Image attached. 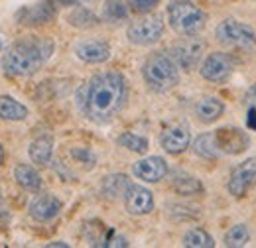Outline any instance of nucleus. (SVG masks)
I'll return each instance as SVG.
<instances>
[{
    "mask_svg": "<svg viewBox=\"0 0 256 248\" xmlns=\"http://www.w3.org/2000/svg\"><path fill=\"white\" fill-rule=\"evenodd\" d=\"M62 201L52 195V193H44V195H38L30 203V217L38 222H48L52 218H56L62 211Z\"/></svg>",
    "mask_w": 256,
    "mask_h": 248,
    "instance_id": "nucleus-16",
    "label": "nucleus"
},
{
    "mask_svg": "<svg viewBox=\"0 0 256 248\" xmlns=\"http://www.w3.org/2000/svg\"><path fill=\"white\" fill-rule=\"evenodd\" d=\"M56 44L44 36H24L2 56V71L10 77H30L52 58Z\"/></svg>",
    "mask_w": 256,
    "mask_h": 248,
    "instance_id": "nucleus-2",
    "label": "nucleus"
},
{
    "mask_svg": "<svg viewBox=\"0 0 256 248\" xmlns=\"http://www.w3.org/2000/svg\"><path fill=\"white\" fill-rule=\"evenodd\" d=\"M0 50H2V42H0Z\"/></svg>",
    "mask_w": 256,
    "mask_h": 248,
    "instance_id": "nucleus-36",
    "label": "nucleus"
},
{
    "mask_svg": "<svg viewBox=\"0 0 256 248\" xmlns=\"http://www.w3.org/2000/svg\"><path fill=\"white\" fill-rule=\"evenodd\" d=\"M56 16H58L56 2H54V0H44V2H40V4L20 8V10L16 12V22H18L20 26L38 28V26L50 24Z\"/></svg>",
    "mask_w": 256,
    "mask_h": 248,
    "instance_id": "nucleus-9",
    "label": "nucleus"
},
{
    "mask_svg": "<svg viewBox=\"0 0 256 248\" xmlns=\"http://www.w3.org/2000/svg\"><path fill=\"white\" fill-rule=\"evenodd\" d=\"M232 69H234V65H232V60L223 54V52H213V54H209L203 63H201V77L205 79V81H211V83H224V81H228L230 79V75H232Z\"/></svg>",
    "mask_w": 256,
    "mask_h": 248,
    "instance_id": "nucleus-10",
    "label": "nucleus"
},
{
    "mask_svg": "<svg viewBox=\"0 0 256 248\" xmlns=\"http://www.w3.org/2000/svg\"><path fill=\"white\" fill-rule=\"evenodd\" d=\"M71 158L77 160L79 164H87L89 168H93V164H95V154L89 148H73L71 150Z\"/></svg>",
    "mask_w": 256,
    "mask_h": 248,
    "instance_id": "nucleus-30",
    "label": "nucleus"
},
{
    "mask_svg": "<svg viewBox=\"0 0 256 248\" xmlns=\"http://www.w3.org/2000/svg\"><path fill=\"white\" fill-rule=\"evenodd\" d=\"M28 108L14 96H0V118L10 122H22L28 118Z\"/></svg>",
    "mask_w": 256,
    "mask_h": 248,
    "instance_id": "nucleus-18",
    "label": "nucleus"
},
{
    "mask_svg": "<svg viewBox=\"0 0 256 248\" xmlns=\"http://www.w3.org/2000/svg\"><path fill=\"white\" fill-rule=\"evenodd\" d=\"M128 186H130V182L124 174H112L102 180V193L108 199H118V197H124Z\"/></svg>",
    "mask_w": 256,
    "mask_h": 248,
    "instance_id": "nucleus-23",
    "label": "nucleus"
},
{
    "mask_svg": "<svg viewBox=\"0 0 256 248\" xmlns=\"http://www.w3.org/2000/svg\"><path fill=\"white\" fill-rule=\"evenodd\" d=\"M184 246L186 248H213L215 240L209 232H205L203 228H190L184 234Z\"/></svg>",
    "mask_w": 256,
    "mask_h": 248,
    "instance_id": "nucleus-27",
    "label": "nucleus"
},
{
    "mask_svg": "<svg viewBox=\"0 0 256 248\" xmlns=\"http://www.w3.org/2000/svg\"><path fill=\"white\" fill-rule=\"evenodd\" d=\"M193 152L199 158H205V160H215L219 154H223L219 150L215 132H203L201 136H197V140L193 142Z\"/></svg>",
    "mask_w": 256,
    "mask_h": 248,
    "instance_id": "nucleus-21",
    "label": "nucleus"
},
{
    "mask_svg": "<svg viewBox=\"0 0 256 248\" xmlns=\"http://www.w3.org/2000/svg\"><path fill=\"white\" fill-rule=\"evenodd\" d=\"M215 138H217L219 150L228 156L242 154L250 146L248 134L242 128H236V126H223V128L215 130Z\"/></svg>",
    "mask_w": 256,
    "mask_h": 248,
    "instance_id": "nucleus-11",
    "label": "nucleus"
},
{
    "mask_svg": "<svg viewBox=\"0 0 256 248\" xmlns=\"http://www.w3.org/2000/svg\"><path fill=\"white\" fill-rule=\"evenodd\" d=\"M146 85L156 93H168L180 83V65L166 54H152L142 67Z\"/></svg>",
    "mask_w": 256,
    "mask_h": 248,
    "instance_id": "nucleus-3",
    "label": "nucleus"
},
{
    "mask_svg": "<svg viewBox=\"0 0 256 248\" xmlns=\"http://www.w3.org/2000/svg\"><path fill=\"white\" fill-rule=\"evenodd\" d=\"M215 34H217V40L226 48L242 50V52H256V32L242 22H236L232 18L223 20L217 26Z\"/></svg>",
    "mask_w": 256,
    "mask_h": 248,
    "instance_id": "nucleus-5",
    "label": "nucleus"
},
{
    "mask_svg": "<svg viewBox=\"0 0 256 248\" xmlns=\"http://www.w3.org/2000/svg\"><path fill=\"white\" fill-rule=\"evenodd\" d=\"M193 112H195V116H197L203 124H211L223 116L224 104L221 98L207 94V96H201V98L195 100Z\"/></svg>",
    "mask_w": 256,
    "mask_h": 248,
    "instance_id": "nucleus-17",
    "label": "nucleus"
},
{
    "mask_svg": "<svg viewBox=\"0 0 256 248\" xmlns=\"http://www.w3.org/2000/svg\"><path fill=\"white\" fill-rule=\"evenodd\" d=\"M192 144V134L186 126H168L164 128V132L160 134V146L172 156H178L182 152H186Z\"/></svg>",
    "mask_w": 256,
    "mask_h": 248,
    "instance_id": "nucleus-14",
    "label": "nucleus"
},
{
    "mask_svg": "<svg viewBox=\"0 0 256 248\" xmlns=\"http://www.w3.org/2000/svg\"><path fill=\"white\" fill-rule=\"evenodd\" d=\"M48 246L52 248V246H64V248H67L69 244H65V242H52V244H48Z\"/></svg>",
    "mask_w": 256,
    "mask_h": 248,
    "instance_id": "nucleus-35",
    "label": "nucleus"
},
{
    "mask_svg": "<svg viewBox=\"0 0 256 248\" xmlns=\"http://www.w3.org/2000/svg\"><path fill=\"white\" fill-rule=\"evenodd\" d=\"M250 242V228L248 224L240 222V224H234L226 230L224 234V246L228 248H242Z\"/></svg>",
    "mask_w": 256,
    "mask_h": 248,
    "instance_id": "nucleus-25",
    "label": "nucleus"
},
{
    "mask_svg": "<svg viewBox=\"0 0 256 248\" xmlns=\"http://www.w3.org/2000/svg\"><path fill=\"white\" fill-rule=\"evenodd\" d=\"M75 56L85 63H104L110 58V46L104 40H81L75 46Z\"/></svg>",
    "mask_w": 256,
    "mask_h": 248,
    "instance_id": "nucleus-15",
    "label": "nucleus"
},
{
    "mask_svg": "<svg viewBox=\"0 0 256 248\" xmlns=\"http://www.w3.org/2000/svg\"><path fill=\"white\" fill-rule=\"evenodd\" d=\"M116 144L130 150V152H136V154H144L148 150V140L144 136H138V134H132V132L120 134L116 138Z\"/></svg>",
    "mask_w": 256,
    "mask_h": 248,
    "instance_id": "nucleus-28",
    "label": "nucleus"
},
{
    "mask_svg": "<svg viewBox=\"0 0 256 248\" xmlns=\"http://www.w3.org/2000/svg\"><path fill=\"white\" fill-rule=\"evenodd\" d=\"M122 199H124L126 211L134 217H142L154 211V193L148 187L130 184Z\"/></svg>",
    "mask_w": 256,
    "mask_h": 248,
    "instance_id": "nucleus-12",
    "label": "nucleus"
},
{
    "mask_svg": "<svg viewBox=\"0 0 256 248\" xmlns=\"http://www.w3.org/2000/svg\"><path fill=\"white\" fill-rule=\"evenodd\" d=\"M203 54H205V42L197 36H186L170 48V58L182 69H188V71L199 65Z\"/></svg>",
    "mask_w": 256,
    "mask_h": 248,
    "instance_id": "nucleus-7",
    "label": "nucleus"
},
{
    "mask_svg": "<svg viewBox=\"0 0 256 248\" xmlns=\"http://www.w3.org/2000/svg\"><path fill=\"white\" fill-rule=\"evenodd\" d=\"M244 104H246V106H254L256 108V83L244 93Z\"/></svg>",
    "mask_w": 256,
    "mask_h": 248,
    "instance_id": "nucleus-31",
    "label": "nucleus"
},
{
    "mask_svg": "<svg viewBox=\"0 0 256 248\" xmlns=\"http://www.w3.org/2000/svg\"><path fill=\"white\" fill-rule=\"evenodd\" d=\"M60 4L64 6H75V4H81V2H87V0H58Z\"/></svg>",
    "mask_w": 256,
    "mask_h": 248,
    "instance_id": "nucleus-33",
    "label": "nucleus"
},
{
    "mask_svg": "<svg viewBox=\"0 0 256 248\" xmlns=\"http://www.w3.org/2000/svg\"><path fill=\"white\" fill-rule=\"evenodd\" d=\"M4 158H6V152H4V148L0 146V166L4 164Z\"/></svg>",
    "mask_w": 256,
    "mask_h": 248,
    "instance_id": "nucleus-34",
    "label": "nucleus"
},
{
    "mask_svg": "<svg viewBox=\"0 0 256 248\" xmlns=\"http://www.w3.org/2000/svg\"><path fill=\"white\" fill-rule=\"evenodd\" d=\"M256 184V158H246L244 162H240L238 166L232 168L228 182H226V191L236 197L242 199L250 187Z\"/></svg>",
    "mask_w": 256,
    "mask_h": 248,
    "instance_id": "nucleus-8",
    "label": "nucleus"
},
{
    "mask_svg": "<svg viewBox=\"0 0 256 248\" xmlns=\"http://www.w3.org/2000/svg\"><path fill=\"white\" fill-rule=\"evenodd\" d=\"M246 126L256 130V108L254 106H248V116H246Z\"/></svg>",
    "mask_w": 256,
    "mask_h": 248,
    "instance_id": "nucleus-32",
    "label": "nucleus"
},
{
    "mask_svg": "<svg viewBox=\"0 0 256 248\" xmlns=\"http://www.w3.org/2000/svg\"><path fill=\"white\" fill-rule=\"evenodd\" d=\"M162 0H128V8L132 12H138V14H146L150 10H154Z\"/></svg>",
    "mask_w": 256,
    "mask_h": 248,
    "instance_id": "nucleus-29",
    "label": "nucleus"
},
{
    "mask_svg": "<svg viewBox=\"0 0 256 248\" xmlns=\"http://www.w3.org/2000/svg\"><path fill=\"white\" fill-rule=\"evenodd\" d=\"M14 180H16L18 186L22 187V189H26V191L38 193V191L42 189V178H40V174L34 170L32 166H28V164L16 166V170H14Z\"/></svg>",
    "mask_w": 256,
    "mask_h": 248,
    "instance_id": "nucleus-20",
    "label": "nucleus"
},
{
    "mask_svg": "<svg viewBox=\"0 0 256 248\" xmlns=\"http://www.w3.org/2000/svg\"><path fill=\"white\" fill-rule=\"evenodd\" d=\"M164 30H166V24L160 14H148V16L134 20L128 26L126 36L128 42L134 46H152L162 40Z\"/></svg>",
    "mask_w": 256,
    "mask_h": 248,
    "instance_id": "nucleus-6",
    "label": "nucleus"
},
{
    "mask_svg": "<svg viewBox=\"0 0 256 248\" xmlns=\"http://www.w3.org/2000/svg\"><path fill=\"white\" fill-rule=\"evenodd\" d=\"M128 18V6L122 0H106L102 4V20L108 24H118Z\"/></svg>",
    "mask_w": 256,
    "mask_h": 248,
    "instance_id": "nucleus-26",
    "label": "nucleus"
},
{
    "mask_svg": "<svg viewBox=\"0 0 256 248\" xmlns=\"http://www.w3.org/2000/svg\"><path fill=\"white\" fill-rule=\"evenodd\" d=\"M168 22L180 36H197L207 26V14L192 0H174L168 4Z\"/></svg>",
    "mask_w": 256,
    "mask_h": 248,
    "instance_id": "nucleus-4",
    "label": "nucleus"
},
{
    "mask_svg": "<svg viewBox=\"0 0 256 248\" xmlns=\"http://www.w3.org/2000/svg\"><path fill=\"white\" fill-rule=\"evenodd\" d=\"M132 174L136 180L146 184H158L168 176V162L160 156H148L132 164Z\"/></svg>",
    "mask_w": 256,
    "mask_h": 248,
    "instance_id": "nucleus-13",
    "label": "nucleus"
},
{
    "mask_svg": "<svg viewBox=\"0 0 256 248\" xmlns=\"http://www.w3.org/2000/svg\"><path fill=\"white\" fill-rule=\"evenodd\" d=\"M172 189L178 195H197V193H203V184L195 176H190L186 172H178L172 180Z\"/></svg>",
    "mask_w": 256,
    "mask_h": 248,
    "instance_id": "nucleus-22",
    "label": "nucleus"
},
{
    "mask_svg": "<svg viewBox=\"0 0 256 248\" xmlns=\"http://www.w3.org/2000/svg\"><path fill=\"white\" fill-rule=\"evenodd\" d=\"M28 154L36 166H40V168L48 166L52 162V154H54V140L50 136H42V138L34 140L30 144Z\"/></svg>",
    "mask_w": 256,
    "mask_h": 248,
    "instance_id": "nucleus-19",
    "label": "nucleus"
},
{
    "mask_svg": "<svg viewBox=\"0 0 256 248\" xmlns=\"http://www.w3.org/2000/svg\"><path fill=\"white\" fill-rule=\"evenodd\" d=\"M126 79L116 71H106L91 77L77 93L81 114L95 124L110 122L126 104Z\"/></svg>",
    "mask_w": 256,
    "mask_h": 248,
    "instance_id": "nucleus-1",
    "label": "nucleus"
},
{
    "mask_svg": "<svg viewBox=\"0 0 256 248\" xmlns=\"http://www.w3.org/2000/svg\"><path fill=\"white\" fill-rule=\"evenodd\" d=\"M67 22L77 30H89V28H95L98 24V18H96V14L93 10H89L85 6H79L73 12H69Z\"/></svg>",
    "mask_w": 256,
    "mask_h": 248,
    "instance_id": "nucleus-24",
    "label": "nucleus"
}]
</instances>
